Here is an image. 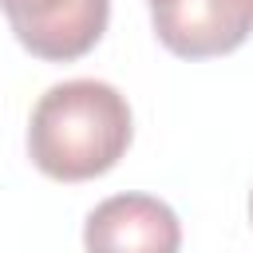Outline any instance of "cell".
I'll return each instance as SVG.
<instances>
[{
    "label": "cell",
    "mask_w": 253,
    "mask_h": 253,
    "mask_svg": "<svg viewBox=\"0 0 253 253\" xmlns=\"http://www.w3.org/2000/svg\"><path fill=\"white\" fill-rule=\"evenodd\" d=\"M130 146V107L103 79H67L40 95L28 123L32 162L59 182L107 174Z\"/></svg>",
    "instance_id": "1"
},
{
    "label": "cell",
    "mask_w": 253,
    "mask_h": 253,
    "mask_svg": "<svg viewBox=\"0 0 253 253\" xmlns=\"http://www.w3.org/2000/svg\"><path fill=\"white\" fill-rule=\"evenodd\" d=\"M0 12L32 55L67 63L103 40L111 0H0Z\"/></svg>",
    "instance_id": "2"
},
{
    "label": "cell",
    "mask_w": 253,
    "mask_h": 253,
    "mask_svg": "<svg viewBox=\"0 0 253 253\" xmlns=\"http://www.w3.org/2000/svg\"><path fill=\"white\" fill-rule=\"evenodd\" d=\"M154 36L182 59L225 55L253 32V0H166L150 8Z\"/></svg>",
    "instance_id": "3"
},
{
    "label": "cell",
    "mask_w": 253,
    "mask_h": 253,
    "mask_svg": "<svg viewBox=\"0 0 253 253\" xmlns=\"http://www.w3.org/2000/svg\"><path fill=\"white\" fill-rule=\"evenodd\" d=\"M87 253H178V213L150 194H115L87 213Z\"/></svg>",
    "instance_id": "4"
},
{
    "label": "cell",
    "mask_w": 253,
    "mask_h": 253,
    "mask_svg": "<svg viewBox=\"0 0 253 253\" xmlns=\"http://www.w3.org/2000/svg\"><path fill=\"white\" fill-rule=\"evenodd\" d=\"M249 213H253V194H249Z\"/></svg>",
    "instance_id": "5"
},
{
    "label": "cell",
    "mask_w": 253,
    "mask_h": 253,
    "mask_svg": "<svg viewBox=\"0 0 253 253\" xmlns=\"http://www.w3.org/2000/svg\"><path fill=\"white\" fill-rule=\"evenodd\" d=\"M154 4H166V0H150V8H154Z\"/></svg>",
    "instance_id": "6"
}]
</instances>
